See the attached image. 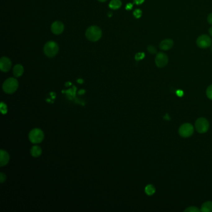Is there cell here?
I'll return each instance as SVG.
<instances>
[{
	"label": "cell",
	"mask_w": 212,
	"mask_h": 212,
	"mask_svg": "<svg viewBox=\"0 0 212 212\" xmlns=\"http://www.w3.org/2000/svg\"><path fill=\"white\" fill-rule=\"evenodd\" d=\"M85 36L88 40L92 42H97L101 38L102 31L99 27L92 26L86 31Z\"/></svg>",
	"instance_id": "obj_1"
},
{
	"label": "cell",
	"mask_w": 212,
	"mask_h": 212,
	"mask_svg": "<svg viewBox=\"0 0 212 212\" xmlns=\"http://www.w3.org/2000/svg\"><path fill=\"white\" fill-rule=\"evenodd\" d=\"M59 50L58 44L52 41L47 42L44 47V52L46 56L52 58L55 57Z\"/></svg>",
	"instance_id": "obj_2"
},
{
	"label": "cell",
	"mask_w": 212,
	"mask_h": 212,
	"mask_svg": "<svg viewBox=\"0 0 212 212\" xmlns=\"http://www.w3.org/2000/svg\"><path fill=\"white\" fill-rule=\"evenodd\" d=\"M18 88V82L15 78L8 79L3 85V88L5 93L12 94L16 91Z\"/></svg>",
	"instance_id": "obj_3"
},
{
	"label": "cell",
	"mask_w": 212,
	"mask_h": 212,
	"mask_svg": "<svg viewBox=\"0 0 212 212\" xmlns=\"http://www.w3.org/2000/svg\"><path fill=\"white\" fill-rule=\"evenodd\" d=\"M44 138V133L42 130L38 128L33 129L29 134L30 141L34 144H38L41 142L43 141Z\"/></svg>",
	"instance_id": "obj_4"
},
{
	"label": "cell",
	"mask_w": 212,
	"mask_h": 212,
	"mask_svg": "<svg viewBox=\"0 0 212 212\" xmlns=\"http://www.w3.org/2000/svg\"><path fill=\"white\" fill-rule=\"evenodd\" d=\"M210 127L208 121L205 118H200L195 122L196 130L199 133H206Z\"/></svg>",
	"instance_id": "obj_5"
},
{
	"label": "cell",
	"mask_w": 212,
	"mask_h": 212,
	"mask_svg": "<svg viewBox=\"0 0 212 212\" xmlns=\"http://www.w3.org/2000/svg\"><path fill=\"white\" fill-rule=\"evenodd\" d=\"M194 129L193 126L190 123H185L182 124L178 129V133L183 138H188L193 133Z\"/></svg>",
	"instance_id": "obj_6"
},
{
	"label": "cell",
	"mask_w": 212,
	"mask_h": 212,
	"mask_svg": "<svg viewBox=\"0 0 212 212\" xmlns=\"http://www.w3.org/2000/svg\"><path fill=\"white\" fill-rule=\"evenodd\" d=\"M211 39L210 36L207 35H201L200 36L196 39V44L197 46L201 49H206L211 46Z\"/></svg>",
	"instance_id": "obj_7"
},
{
	"label": "cell",
	"mask_w": 212,
	"mask_h": 212,
	"mask_svg": "<svg viewBox=\"0 0 212 212\" xmlns=\"http://www.w3.org/2000/svg\"><path fill=\"white\" fill-rule=\"evenodd\" d=\"M169 62L167 56L163 52H159L156 56L155 62L156 65L159 68L164 67L167 65Z\"/></svg>",
	"instance_id": "obj_8"
},
{
	"label": "cell",
	"mask_w": 212,
	"mask_h": 212,
	"mask_svg": "<svg viewBox=\"0 0 212 212\" xmlns=\"http://www.w3.org/2000/svg\"><path fill=\"white\" fill-rule=\"evenodd\" d=\"M11 67V62L7 57H3L0 59V69L3 72H8Z\"/></svg>",
	"instance_id": "obj_9"
},
{
	"label": "cell",
	"mask_w": 212,
	"mask_h": 212,
	"mask_svg": "<svg viewBox=\"0 0 212 212\" xmlns=\"http://www.w3.org/2000/svg\"><path fill=\"white\" fill-rule=\"evenodd\" d=\"M64 30V25L61 21H55L51 25V31L54 34L59 35L63 33Z\"/></svg>",
	"instance_id": "obj_10"
},
{
	"label": "cell",
	"mask_w": 212,
	"mask_h": 212,
	"mask_svg": "<svg viewBox=\"0 0 212 212\" xmlns=\"http://www.w3.org/2000/svg\"><path fill=\"white\" fill-rule=\"evenodd\" d=\"M174 46V42L172 39H167L162 41L159 44V48L163 51L170 50Z\"/></svg>",
	"instance_id": "obj_11"
},
{
	"label": "cell",
	"mask_w": 212,
	"mask_h": 212,
	"mask_svg": "<svg viewBox=\"0 0 212 212\" xmlns=\"http://www.w3.org/2000/svg\"><path fill=\"white\" fill-rule=\"evenodd\" d=\"M1 152V157H0V165L1 166H3L7 165L10 160V156L8 154V152H7L6 151H3V150H1L0 151Z\"/></svg>",
	"instance_id": "obj_12"
},
{
	"label": "cell",
	"mask_w": 212,
	"mask_h": 212,
	"mask_svg": "<svg viewBox=\"0 0 212 212\" xmlns=\"http://www.w3.org/2000/svg\"><path fill=\"white\" fill-rule=\"evenodd\" d=\"M24 72V68L20 64L16 65L13 68V74L16 77H21Z\"/></svg>",
	"instance_id": "obj_13"
},
{
	"label": "cell",
	"mask_w": 212,
	"mask_h": 212,
	"mask_svg": "<svg viewBox=\"0 0 212 212\" xmlns=\"http://www.w3.org/2000/svg\"><path fill=\"white\" fill-rule=\"evenodd\" d=\"M122 3L121 0H111L109 4V7L112 10H118L121 8Z\"/></svg>",
	"instance_id": "obj_14"
},
{
	"label": "cell",
	"mask_w": 212,
	"mask_h": 212,
	"mask_svg": "<svg viewBox=\"0 0 212 212\" xmlns=\"http://www.w3.org/2000/svg\"><path fill=\"white\" fill-rule=\"evenodd\" d=\"M200 210L203 212H212V201L205 202L202 205Z\"/></svg>",
	"instance_id": "obj_15"
},
{
	"label": "cell",
	"mask_w": 212,
	"mask_h": 212,
	"mask_svg": "<svg viewBox=\"0 0 212 212\" xmlns=\"http://www.w3.org/2000/svg\"><path fill=\"white\" fill-rule=\"evenodd\" d=\"M31 154L33 157H38L41 154L42 149L40 147H39L38 146H33V148L31 149Z\"/></svg>",
	"instance_id": "obj_16"
},
{
	"label": "cell",
	"mask_w": 212,
	"mask_h": 212,
	"mask_svg": "<svg viewBox=\"0 0 212 212\" xmlns=\"http://www.w3.org/2000/svg\"><path fill=\"white\" fill-rule=\"evenodd\" d=\"M156 192V188L153 185L149 184L147 185L145 188V192L148 195H153Z\"/></svg>",
	"instance_id": "obj_17"
},
{
	"label": "cell",
	"mask_w": 212,
	"mask_h": 212,
	"mask_svg": "<svg viewBox=\"0 0 212 212\" xmlns=\"http://www.w3.org/2000/svg\"><path fill=\"white\" fill-rule=\"evenodd\" d=\"M206 96L210 100H212V85H210L206 89Z\"/></svg>",
	"instance_id": "obj_18"
},
{
	"label": "cell",
	"mask_w": 212,
	"mask_h": 212,
	"mask_svg": "<svg viewBox=\"0 0 212 212\" xmlns=\"http://www.w3.org/2000/svg\"><path fill=\"white\" fill-rule=\"evenodd\" d=\"M145 57V54L144 52H139L137 53L135 56V59L137 61H139L141 60H142Z\"/></svg>",
	"instance_id": "obj_19"
},
{
	"label": "cell",
	"mask_w": 212,
	"mask_h": 212,
	"mask_svg": "<svg viewBox=\"0 0 212 212\" xmlns=\"http://www.w3.org/2000/svg\"><path fill=\"white\" fill-rule=\"evenodd\" d=\"M200 211V210L195 206H190L184 210V211H187V212H199Z\"/></svg>",
	"instance_id": "obj_20"
},
{
	"label": "cell",
	"mask_w": 212,
	"mask_h": 212,
	"mask_svg": "<svg viewBox=\"0 0 212 212\" xmlns=\"http://www.w3.org/2000/svg\"><path fill=\"white\" fill-rule=\"evenodd\" d=\"M133 15L136 18H139L141 17L142 16V11L141 10L139 9H137L136 10H134V11L133 12Z\"/></svg>",
	"instance_id": "obj_21"
},
{
	"label": "cell",
	"mask_w": 212,
	"mask_h": 212,
	"mask_svg": "<svg viewBox=\"0 0 212 212\" xmlns=\"http://www.w3.org/2000/svg\"><path fill=\"white\" fill-rule=\"evenodd\" d=\"M147 51H148V52L149 53H151L152 54H154L157 52L156 47L154 46H149L147 47Z\"/></svg>",
	"instance_id": "obj_22"
},
{
	"label": "cell",
	"mask_w": 212,
	"mask_h": 212,
	"mask_svg": "<svg viewBox=\"0 0 212 212\" xmlns=\"http://www.w3.org/2000/svg\"><path fill=\"white\" fill-rule=\"evenodd\" d=\"M1 111L3 114H6L7 113V106L3 102H2L1 104Z\"/></svg>",
	"instance_id": "obj_23"
},
{
	"label": "cell",
	"mask_w": 212,
	"mask_h": 212,
	"mask_svg": "<svg viewBox=\"0 0 212 212\" xmlns=\"http://www.w3.org/2000/svg\"><path fill=\"white\" fill-rule=\"evenodd\" d=\"M5 180H6V175L4 174L1 173V174H0V180H1V182L3 183Z\"/></svg>",
	"instance_id": "obj_24"
},
{
	"label": "cell",
	"mask_w": 212,
	"mask_h": 212,
	"mask_svg": "<svg viewBox=\"0 0 212 212\" xmlns=\"http://www.w3.org/2000/svg\"><path fill=\"white\" fill-rule=\"evenodd\" d=\"M207 21H208V22L209 24L212 25V13L210 14V15L208 16Z\"/></svg>",
	"instance_id": "obj_25"
},
{
	"label": "cell",
	"mask_w": 212,
	"mask_h": 212,
	"mask_svg": "<svg viewBox=\"0 0 212 212\" xmlns=\"http://www.w3.org/2000/svg\"><path fill=\"white\" fill-rule=\"evenodd\" d=\"M132 8H133V4H131V3L127 4V5L126 7V10H131Z\"/></svg>",
	"instance_id": "obj_26"
},
{
	"label": "cell",
	"mask_w": 212,
	"mask_h": 212,
	"mask_svg": "<svg viewBox=\"0 0 212 212\" xmlns=\"http://www.w3.org/2000/svg\"><path fill=\"white\" fill-rule=\"evenodd\" d=\"M176 94L178 96V97H182L183 96V91L182 90H177V92H176Z\"/></svg>",
	"instance_id": "obj_27"
},
{
	"label": "cell",
	"mask_w": 212,
	"mask_h": 212,
	"mask_svg": "<svg viewBox=\"0 0 212 212\" xmlns=\"http://www.w3.org/2000/svg\"><path fill=\"white\" fill-rule=\"evenodd\" d=\"M134 2H135L136 4H137V5H141V4H142V3H144V0H134Z\"/></svg>",
	"instance_id": "obj_28"
},
{
	"label": "cell",
	"mask_w": 212,
	"mask_h": 212,
	"mask_svg": "<svg viewBox=\"0 0 212 212\" xmlns=\"http://www.w3.org/2000/svg\"><path fill=\"white\" fill-rule=\"evenodd\" d=\"M209 33L210 34V36L212 37V27H211L209 29Z\"/></svg>",
	"instance_id": "obj_29"
},
{
	"label": "cell",
	"mask_w": 212,
	"mask_h": 212,
	"mask_svg": "<svg viewBox=\"0 0 212 212\" xmlns=\"http://www.w3.org/2000/svg\"><path fill=\"white\" fill-rule=\"evenodd\" d=\"M85 93V90H80V92H79V94L80 95H82V94H83Z\"/></svg>",
	"instance_id": "obj_30"
},
{
	"label": "cell",
	"mask_w": 212,
	"mask_h": 212,
	"mask_svg": "<svg viewBox=\"0 0 212 212\" xmlns=\"http://www.w3.org/2000/svg\"><path fill=\"white\" fill-rule=\"evenodd\" d=\"M77 82H79V83H83V80H82V79H79V80H77Z\"/></svg>",
	"instance_id": "obj_31"
},
{
	"label": "cell",
	"mask_w": 212,
	"mask_h": 212,
	"mask_svg": "<svg viewBox=\"0 0 212 212\" xmlns=\"http://www.w3.org/2000/svg\"><path fill=\"white\" fill-rule=\"evenodd\" d=\"M98 1L100 2H105L108 1V0H98Z\"/></svg>",
	"instance_id": "obj_32"
},
{
	"label": "cell",
	"mask_w": 212,
	"mask_h": 212,
	"mask_svg": "<svg viewBox=\"0 0 212 212\" xmlns=\"http://www.w3.org/2000/svg\"><path fill=\"white\" fill-rule=\"evenodd\" d=\"M211 51H212V47H211Z\"/></svg>",
	"instance_id": "obj_33"
}]
</instances>
